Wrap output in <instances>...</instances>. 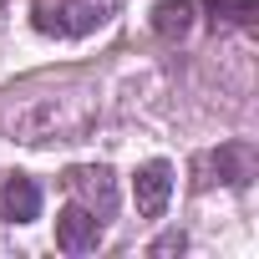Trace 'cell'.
<instances>
[{
    "label": "cell",
    "mask_w": 259,
    "mask_h": 259,
    "mask_svg": "<svg viewBox=\"0 0 259 259\" xmlns=\"http://www.w3.org/2000/svg\"><path fill=\"white\" fill-rule=\"evenodd\" d=\"M102 112V92L97 81H61L46 92H26L11 107H0V133L11 143H81Z\"/></svg>",
    "instance_id": "1"
},
{
    "label": "cell",
    "mask_w": 259,
    "mask_h": 259,
    "mask_svg": "<svg viewBox=\"0 0 259 259\" xmlns=\"http://www.w3.org/2000/svg\"><path fill=\"white\" fill-rule=\"evenodd\" d=\"M122 11V0H61V6H36V31L46 36H92Z\"/></svg>",
    "instance_id": "2"
},
{
    "label": "cell",
    "mask_w": 259,
    "mask_h": 259,
    "mask_svg": "<svg viewBox=\"0 0 259 259\" xmlns=\"http://www.w3.org/2000/svg\"><path fill=\"white\" fill-rule=\"evenodd\" d=\"M198 183H229V188H249L254 183V148L249 143H224L213 153L198 158Z\"/></svg>",
    "instance_id": "3"
},
{
    "label": "cell",
    "mask_w": 259,
    "mask_h": 259,
    "mask_svg": "<svg viewBox=\"0 0 259 259\" xmlns=\"http://www.w3.org/2000/svg\"><path fill=\"white\" fill-rule=\"evenodd\" d=\"M66 188H71V198H76L81 208H92L97 219H107V213L117 208V173H112L107 163H76V168L66 173Z\"/></svg>",
    "instance_id": "4"
},
{
    "label": "cell",
    "mask_w": 259,
    "mask_h": 259,
    "mask_svg": "<svg viewBox=\"0 0 259 259\" xmlns=\"http://www.w3.org/2000/svg\"><path fill=\"white\" fill-rule=\"evenodd\" d=\"M133 198H138V213L143 219H163V208L173 198V163H163V158L143 163L133 173Z\"/></svg>",
    "instance_id": "5"
},
{
    "label": "cell",
    "mask_w": 259,
    "mask_h": 259,
    "mask_svg": "<svg viewBox=\"0 0 259 259\" xmlns=\"http://www.w3.org/2000/svg\"><path fill=\"white\" fill-rule=\"evenodd\" d=\"M56 244H61L66 254H92V249L102 244V219H97L92 208H81V203L61 208V213H56Z\"/></svg>",
    "instance_id": "6"
},
{
    "label": "cell",
    "mask_w": 259,
    "mask_h": 259,
    "mask_svg": "<svg viewBox=\"0 0 259 259\" xmlns=\"http://www.w3.org/2000/svg\"><path fill=\"white\" fill-rule=\"evenodd\" d=\"M41 213V188L31 183V178H6V183H0V219H6V224H31Z\"/></svg>",
    "instance_id": "7"
},
{
    "label": "cell",
    "mask_w": 259,
    "mask_h": 259,
    "mask_svg": "<svg viewBox=\"0 0 259 259\" xmlns=\"http://www.w3.org/2000/svg\"><path fill=\"white\" fill-rule=\"evenodd\" d=\"M188 26H193V0H163V6L153 11V31H158L163 41L188 36Z\"/></svg>",
    "instance_id": "8"
},
{
    "label": "cell",
    "mask_w": 259,
    "mask_h": 259,
    "mask_svg": "<svg viewBox=\"0 0 259 259\" xmlns=\"http://www.w3.org/2000/svg\"><path fill=\"white\" fill-rule=\"evenodd\" d=\"M208 11H213V26L219 21L224 26H254V16H259L254 0H208Z\"/></svg>",
    "instance_id": "9"
},
{
    "label": "cell",
    "mask_w": 259,
    "mask_h": 259,
    "mask_svg": "<svg viewBox=\"0 0 259 259\" xmlns=\"http://www.w3.org/2000/svg\"><path fill=\"white\" fill-rule=\"evenodd\" d=\"M183 244H188L183 234H163V239L153 244V254H183Z\"/></svg>",
    "instance_id": "10"
}]
</instances>
